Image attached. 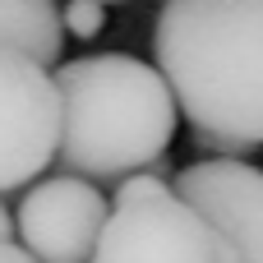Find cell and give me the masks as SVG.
<instances>
[{"label": "cell", "mask_w": 263, "mask_h": 263, "mask_svg": "<svg viewBox=\"0 0 263 263\" xmlns=\"http://www.w3.org/2000/svg\"><path fill=\"white\" fill-rule=\"evenodd\" d=\"M153 60L203 153L263 148V0H166Z\"/></svg>", "instance_id": "6da1fadb"}, {"label": "cell", "mask_w": 263, "mask_h": 263, "mask_svg": "<svg viewBox=\"0 0 263 263\" xmlns=\"http://www.w3.org/2000/svg\"><path fill=\"white\" fill-rule=\"evenodd\" d=\"M55 88L65 102L60 171L83 180H125L153 171L176 139V92L157 65L102 51L55 65Z\"/></svg>", "instance_id": "7a4b0ae2"}, {"label": "cell", "mask_w": 263, "mask_h": 263, "mask_svg": "<svg viewBox=\"0 0 263 263\" xmlns=\"http://www.w3.org/2000/svg\"><path fill=\"white\" fill-rule=\"evenodd\" d=\"M65 102L55 74L23 51L0 46V194L32 185L60 157Z\"/></svg>", "instance_id": "3957f363"}, {"label": "cell", "mask_w": 263, "mask_h": 263, "mask_svg": "<svg viewBox=\"0 0 263 263\" xmlns=\"http://www.w3.org/2000/svg\"><path fill=\"white\" fill-rule=\"evenodd\" d=\"M92 263H240L227 236L176 190L148 203L111 208Z\"/></svg>", "instance_id": "277c9868"}, {"label": "cell", "mask_w": 263, "mask_h": 263, "mask_svg": "<svg viewBox=\"0 0 263 263\" xmlns=\"http://www.w3.org/2000/svg\"><path fill=\"white\" fill-rule=\"evenodd\" d=\"M111 208L116 203H106V194L83 176L37 180L14 213L18 245L37 263H92Z\"/></svg>", "instance_id": "5b68a950"}, {"label": "cell", "mask_w": 263, "mask_h": 263, "mask_svg": "<svg viewBox=\"0 0 263 263\" xmlns=\"http://www.w3.org/2000/svg\"><path fill=\"white\" fill-rule=\"evenodd\" d=\"M171 190L199 208L240 263H263V171L240 157H203L176 171Z\"/></svg>", "instance_id": "8992f818"}, {"label": "cell", "mask_w": 263, "mask_h": 263, "mask_svg": "<svg viewBox=\"0 0 263 263\" xmlns=\"http://www.w3.org/2000/svg\"><path fill=\"white\" fill-rule=\"evenodd\" d=\"M0 46L55 65L65 51V18L55 0H0Z\"/></svg>", "instance_id": "52a82bcc"}, {"label": "cell", "mask_w": 263, "mask_h": 263, "mask_svg": "<svg viewBox=\"0 0 263 263\" xmlns=\"http://www.w3.org/2000/svg\"><path fill=\"white\" fill-rule=\"evenodd\" d=\"M157 171H162V162H157L153 171H134V176L116 180V194H111V203H116V208H125V203H148V199H162V194H171V185H166Z\"/></svg>", "instance_id": "ba28073f"}, {"label": "cell", "mask_w": 263, "mask_h": 263, "mask_svg": "<svg viewBox=\"0 0 263 263\" xmlns=\"http://www.w3.org/2000/svg\"><path fill=\"white\" fill-rule=\"evenodd\" d=\"M60 18H65V32H74L79 42H92L106 28V5L102 0H69L60 9Z\"/></svg>", "instance_id": "9c48e42d"}, {"label": "cell", "mask_w": 263, "mask_h": 263, "mask_svg": "<svg viewBox=\"0 0 263 263\" xmlns=\"http://www.w3.org/2000/svg\"><path fill=\"white\" fill-rule=\"evenodd\" d=\"M0 263H37L23 245H14V240H0Z\"/></svg>", "instance_id": "30bf717a"}, {"label": "cell", "mask_w": 263, "mask_h": 263, "mask_svg": "<svg viewBox=\"0 0 263 263\" xmlns=\"http://www.w3.org/2000/svg\"><path fill=\"white\" fill-rule=\"evenodd\" d=\"M9 236H18V222L9 217V208L0 203V240H9Z\"/></svg>", "instance_id": "8fae6325"}, {"label": "cell", "mask_w": 263, "mask_h": 263, "mask_svg": "<svg viewBox=\"0 0 263 263\" xmlns=\"http://www.w3.org/2000/svg\"><path fill=\"white\" fill-rule=\"evenodd\" d=\"M102 5H116V0H102Z\"/></svg>", "instance_id": "7c38bea8"}]
</instances>
